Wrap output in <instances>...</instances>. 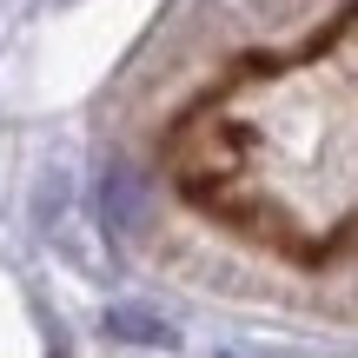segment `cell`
<instances>
[{"label": "cell", "instance_id": "cell-2", "mask_svg": "<svg viewBox=\"0 0 358 358\" xmlns=\"http://www.w3.org/2000/svg\"><path fill=\"white\" fill-rule=\"evenodd\" d=\"M106 332H113V338H133V345H173V332L153 319V312H140V306H120L113 319H106Z\"/></svg>", "mask_w": 358, "mask_h": 358}, {"label": "cell", "instance_id": "cell-1", "mask_svg": "<svg viewBox=\"0 0 358 358\" xmlns=\"http://www.w3.org/2000/svg\"><path fill=\"white\" fill-rule=\"evenodd\" d=\"M100 219H106L113 239L140 232V219H146V179H140V166H127V159L106 166V179H100Z\"/></svg>", "mask_w": 358, "mask_h": 358}]
</instances>
